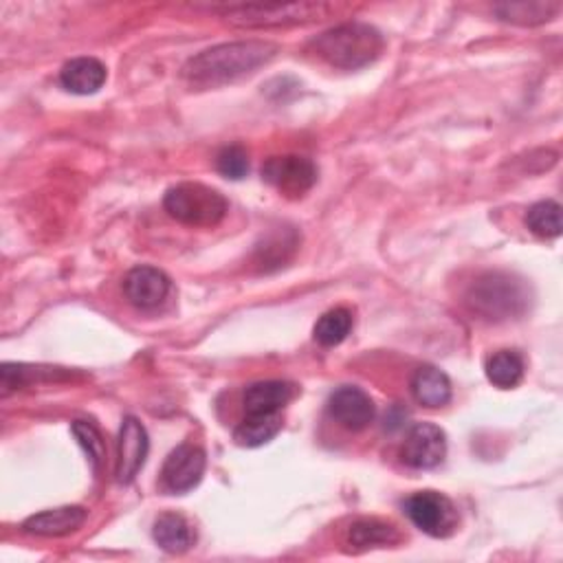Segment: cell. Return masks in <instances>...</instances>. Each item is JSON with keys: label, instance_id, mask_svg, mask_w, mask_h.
Segmentation results:
<instances>
[{"label": "cell", "instance_id": "9", "mask_svg": "<svg viewBox=\"0 0 563 563\" xmlns=\"http://www.w3.org/2000/svg\"><path fill=\"white\" fill-rule=\"evenodd\" d=\"M205 464H207V458H205V451L200 447L189 445V443L176 447L168 456V460L163 464V471H161V480H163L165 491L183 495V493L196 489L203 480Z\"/></svg>", "mask_w": 563, "mask_h": 563}, {"label": "cell", "instance_id": "22", "mask_svg": "<svg viewBox=\"0 0 563 563\" xmlns=\"http://www.w3.org/2000/svg\"><path fill=\"white\" fill-rule=\"evenodd\" d=\"M353 331V313L348 309H333L329 313H324L318 324H315V342L326 346V348H333V346H340Z\"/></svg>", "mask_w": 563, "mask_h": 563}, {"label": "cell", "instance_id": "11", "mask_svg": "<svg viewBox=\"0 0 563 563\" xmlns=\"http://www.w3.org/2000/svg\"><path fill=\"white\" fill-rule=\"evenodd\" d=\"M329 414L348 432H361L375 421L377 407L361 388L344 386L331 394Z\"/></svg>", "mask_w": 563, "mask_h": 563}, {"label": "cell", "instance_id": "16", "mask_svg": "<svg viewBox=\"0 0 563 563\" xmlns=\"http://www.w3.org/2000/svg\"><path fill=\"white\" fill-rule=\"evenodd\" d=\"M152 537L170 554H183L196 543V530L181 513H163L154 521Z\"/></svg>", "mask_w": 563, "mask_h": 563}, {"label": "cell", "instance_id": "14", "mask_svg": "<svg viewBox=\"0 0 563 563\" xmlns=\"http://www.w3.org/2000/svg\"><path fill=\"white\" fill-rule=\"evenodd\" d=\"M294 394L296 390L287 381H260L244 390L242 403L246 414H279L291 403Z\"/></svg>", "mask_w": 563, "mask_h": 563}, {"label": "cell", "instance_id": "8", "mask_svg": "<svg viewBox=\"0 0 563 563\" xmlns=\"http://www.w3.org/2000/svg\"><path fill=\"white\" fill-rule=\"evenodd\" d=\"M445 456H447V436L440 427L432 423L414 425L401 449L403 462L418 471L436 469L438 464H443Z\"/></svg>", "mask_w": 563, "mask_h": 563}, {"label": "cell", "instance_id": "15", "mask_svg": "<svg viewBox=\"0 0 563 563\" xmlns=\"http://www.w3.org/2000/svg\"><path fill=\"white\" fill-rule=\"evenodd\" d=\"M60 82L69 93L93 95L106 82V67L97 58H76L62 67Z\"/></svg>", "mask_w": 563, "mask_h": 563}, {"label": "cell", "instance_id": "13", "mask_svg": "<svg viewBox=\"0 0 563 563\" xmlns=\"http://www.w3.org/2000/svg\"><path fill=\"white\" fill-rule=\"evenodd\" d=\"M89 513L82 506H60L25 519L23 530L36 537H65L80 530Z\"/></svg>", "mask_w": 563, "mask_h": 563}, {"label": "cell", "instance_id": "3", "mask_svg": "<svg viewBox=\"0 0 563 563\" xmlns=\"http://www.w3.org/2000/svg\"><path fill=\"white\" fill-rule=\"evenodd\" d=\"M528 294L519 279L508 273H484L478 277L469 294L467 307L486 322H504L519 318L526 311Z\"/></svg>", "mask_w": 563, "mask_h": 563}, {"label": "cell", "instance_id": "12", "mask_svg": "<svg viewBox=\"0 0 563 563\" xmlns=\"http://www.w3.org/2000/svg\"><path fill=\"white\" fill-rule=\"evenodd\" d=\"M124 294L137 309H157L170 294V279L154 266H135L124 279Z\"/></svg>", "mask_w": 563, "mask_h": 563}, {"label": "cell", "instance_id": "21", "mask_svg": "<svg viewBox=\"0 0 563 563\" xmlns=\"http://www.w3.org/2000/svg\"><path fill=\"white\" fill-rule=\"evenodd\" d=\"M559 3H513L497 5L495 14L513 25H541L552 21L559 14Z\"/></svg>", "mask_w": 563, "mask_h": 563}, {"label": "cell", "instance_id": "6", "mask_svg": "<svg viewBox=\"0 0 563 563\" xmlns=\"http://www.w3.org/2000/svg\"><path fill=\"white\" fill-rule=\"evenodd\" d=\"M405 513L416 528L429 537H449L458 528L453 502L438 491H418L405 499Z\"/></svg>", "mask_w": 563, "mask_h": 563}, {"label": "cell", "instance_id": "19", "mask_svg": "<svg viewBox=\"0 0 563 563\" xmlns=\"http://www.w3.org/2000/svg\"><path fill=\"white\" fill-rule=\"evenodd\" d=\"M486 379L499 388L510 390L517 388L524 379V359L515 351H499L486 359Z\"/></svg>", "mask_w": 563, "mask_h": 563}, {"label": "cell", "instance_id": "23", "mask_svg": "<svg viewBox=\"0 0 563 563\" xmlns=\"http://www.w3.org/2000/svg\"><path fill=\"white\" fill-rule=\"evenodd\" d=\"M528 229L545 240L561 235V205L556 200L535 203L526 214Z\"/></svg>", "mask_w": 563, "mask_h": 563}, {"label": "cell", "instance_id": "2", "mask_svg": "<svg viewBox=\"0 0 563 563\" xmlns=\"http://www.w3.org/2000/svg\"><path fill=\"white\" fill-rule=\"evenodd\" d=\"M318 58L335 69L357 71L372 65L386 49L383 36L364 23H346L329 30L311 43Z\"/></svg>", "mask_w": 563, "mask_h": 563}, {"label": "cell", "instance_id": "7", "mask_svg": "<svg viewBox=\"0 0 563 563\" xmlns=\"http://www.w3.org/2000/svg\"><path fill=\"white\" fill-rule=\"evenodd\" d=\"M262 179L285 196L300 198L318 183V168L307 157L282 154L262 165Z\"/></svg>", "mask_w": 563, "mask_h": 563}, {"label": "cell", "instance_id": "20", "mask_svg": "<svg viewBox=\"0 0 563 563\" xmlns=\"http://www.w3.org/2000/svg\"><path fill=\"white\" fill-rule=\"evenodd\" d=\"M348 539L355 548H377V545H392L399 541V530L392 524L379 519H359L351 526Z\"/></svg>", "mask_w": 563, "mask_h": 563}, {"label": "cell", "instance_id": "24", "mask_svg": "<svg viewBox=\"0 0 563 563\" xmlns=\"http://www.w3.org/2000/svg\"><path fill=\"white\" fill-rule=\"evenodd\" d=\"M71 429H73L78 443L84 447V451L93 464V471L100 473L104 467V460H106V443H104L100 429L89 421H76Z\"/></svg>", "mask_w": 563, "mask_h": 563}, {"label": "cell", "instance_id": "4", "mask_svg": "<svg viewBox=\"0 0 563 563\" xmlns=\"http://www.w3.org/2000/svg\"><path fill=\"white\" fill-rule=\"evenodd\" d=\"M165 211L189 227H216L227 216V198L203 183H179L163 198Z\"/></svg>", "mask_w": 563, "mask_h": 563}, {"label": "cell", "instance_id": "10", "mask_svg": "<svg viewBox=\"0 0 563 563\" xmlns=\"http://www.w3.org/2000/svg\"><path fill=\"white\" fill-rule=\"evenodd\" d=\"M148 449H150V440H148L146 427L135 416L124 418L119 429L117 469H115L119 484H130L137 478V473L146 464Z\"/></svg>", "mask_w": 563, "mask_h": 563}, {"label": "cell", "instance_id": "17", "mask_svg": "<svg viewBox=\"0 0 563 563\" xmlns=\"http://www.w3.org/2000/svg\"><path fill=\"white\" fill-rule=\"evenodd\" d=\"M412 394L425 407H443L451 399V381L443 370L423 366L412 377Z\"/></svg>", "mask_w": 563, "mask_h": 563}, {"label": "cell", "instance_id": "1", "mask_svg": "<svg viewBox=\"0 0 563 563\" xmlns=\"http://www.w3.org/2000/svg\"><path fill=\"white\" fill-rule=\"evenodd\" d=\"M275 56L277 47L260 41L218 45L189 58L183 67V80L192 89H218L255 73Z\"/></svg>", "mask_w": 563, "mask_h": 563}, {"label": "cell", "instance_id": "5", "mask_svg": "<svg viewBox=\"0 0 563 563\" xmlns=\"http://www.w3.org/2000/svg\"><path fill=\"white\" fill-rule=\"evenodd\" d=\"M331 14V5L324 3H287V5H233L225 10V19L238 27H289L305 25Z\"/></svg>", "mask_w": 563, "mask_h": 563}, {"label": "cell", "instance_id": "25", "mask_svg": "<svg viewBox=\"0 0 563 563\" xmlns=\"http://www.w3.org/2000/svg\"><path fill=\"white\" fill-rule=\"evenodd\" d=\"M216 168L222 176L240 181L249 172V154L242 146H227L216 157Z\"/></svg>", "mask_w": 563, "mask_h": 563}, {"label": "cell", "instance_id": "18", "mask_svg": "<svg viewBox=\"0 0 563 563\" xmlns=\"http://www.w3.org/2000/svg\"><path fill=\"white\" fill-rule=\"evenodd\" d=\"M282 429V416L279 414H249V418H244L235 432H233V440L240 447L246 449H255L262 447L266 443H271Z\"/></svg>", "mask_w": 563, "mask_h": 563}]
</instances>
